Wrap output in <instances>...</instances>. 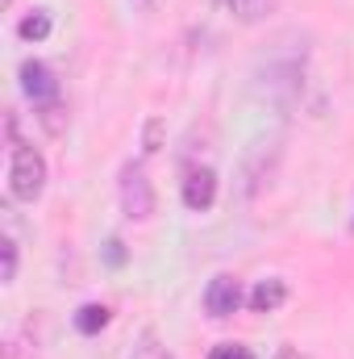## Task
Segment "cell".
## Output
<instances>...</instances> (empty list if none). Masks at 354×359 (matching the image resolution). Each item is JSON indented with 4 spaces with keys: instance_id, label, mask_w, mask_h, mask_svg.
<instances>
[{
    "instance_id": "1",
    "label": "cell",
    "mask_w": 354,
    "mask_h": 359,
    "mask_svg": "<svg viewBox=\"0 0 354 359\" xmlns=\"http://www.w3.org/2000/svg\"><path fill=\"white\" fill-rule=\"evenodd\" d=\"M42 188H46V159L34 147H17L13 168H8V192L17 201H38Z\"/></svg>"
},
{
    "instance_id": "2",
    "label": "cell",
    "mask_w": 354,
    "mask_h": 359,
    "mask_svg": "<svg viewBox=\"0 0 354 359\" xmlns=\"http://www.w3.org/2000/svg\"><path fill=\"white\" fill-rule=\"evenodd\" d=\"M275 163H279V138H255L242 155V196H255L267 180L275 176Z\"/></svg>"
},
{
    "instance_id": "3",
    "label": "cell",
    "mask_w": 354,
    "mask_h": 359,
    "mask_svg": "<svg viewBox=\"0 0 354 359\" xmlns=\"http://www.w3.org/2000/svg\"><path fill=\"white\" fill-rule=\"evenodd\" d=\"M121 209L134 222H146L155 213V188H150V180H146L142 168H125L121 172Z\"/></svg>"
},
{
    "instance_id": "4",
    "label": "cell",
    "mask_w": 354,
    "mask_h": 359,
    "mask_svg": "<svg viewBox=\"0 0 354 359\" xmlns=\"http://www.w3.org/2000/svg\"><path fill=\"white\" fill-rule=\"evenodd\" d=\"M213 201H217V172L213 168L187 172V180H183V205L192 213H204V209H213Z\"/></svg>"
},
{
    "instance_id": "5",
    "label": "cell",
    "mask_w": 354,
    "mask_h": 359,
    "mask_svg": "<svg viewBox=\"0 0 354 359\" xmlns=\"http://www.w3.org/2000/svg\"><path fill=\"white\" fill-rule=\"evenodd\" d=\"M238 305H242V284L234 276H217L204 292V309L213 318H229V313H238Z\"/></svg>"
},
{
    "instance_id": "6",
    "label": "cell",
    "mask_w": 354,
    "mask_h": 359,
    "mask_svg": "<svg viewBox=\"0 0 354 359\" xmlns=\"http://www.w3.org/2000/svg\"><path fill=\"white\" fill-rule=\"evenodd\" d=\"M21 88H25V96H29L34 104H55V96H59L55 72H50L46 63H25V67H21Z\"/></svg>"
},
{
    "instance_id": "7",
    "label": "cell",
    "mask_w": 354,
    "mask_h": 359,
    "mask_svg": "<svg viewBox=\"0 0 354 359\" xmlns=\"http://www.w3.org/2000/svg\"><path fill=\"white\" fill-rule=\"evenodd\" d=\"M288 301V280H259L250 292V309L255 313H275Z\"/></svg>"
},
{
    "instance_id": "8",
    "label": "cell",
    "mask_w": 354,
    "mask_h": 359,
    "mask_svg": "<svg viewBox=\"0 0 354 359\" xmlns=\"http://www.w3.org/2000/svg\"><path fill=\"white\" fill-rule=\"evenodd\" d=\"M108 318H113L108 305H84V309L76 313V330H80V334H100V330L108 326Z\"/></svg>"
},
{
    "instance_id": "9",
    "label": "cell",
    "mask_w": 354,
    "mask_h": 359,
    "mask_svg": "<svg viewBox=\"0 0 354 359\" xmlns=\"http://www.w3.org/2000/svg\"><path fill=\"white\" fill-rule=\"evenodd\" d=\"M17 34L25 38V42H42L46 34H50V13H29V17H21V25H17Z\"/></svg>"
},
{
    "instance_id": "10",
    "label": "cell",
    "mask_w": 354,
    "mask_h": 359,
    "mask_svg": "<svg viewBox=\"0 0 354 359\" xmlns=\"http://www.w3.org/2000/svg\"><path fill=\"white\" fill-rule=\"evenodd\" d=\"M275 4H279V0H234V8H238L242 21H263Z\"/></svg>"
},
{
    "instance_id": "11",
    "label": "cell",
    "mask_w": 354,
    "mask_h": 359,
    "mask_svg": "<svg viewBox=\"0 0 354 359\" xmlns=\"http://www.w3.org/2000/svg\"><path fill=\"white\" fill-rule=\"evenodd\" d=\"M0 255H4V271H0V280L13 284V276H17V243L4 238V243H0Z\"/></svg>"
},
{
    "instance_id": "12",
    "label": "cell",
    "mask_w": 354,
    "mask_h": 359,
    "mask_svg": "<svg viewBox=\"0 0 354 359\" xmlns=\"http://www.w3.org/2000/svg\"><path fill=\"white\" fill-rule=\"evenodd\" d=\"M208 359H255L250 347H242V343H221V347H213Z\"/></svg>"
},
{
    "instance_id": "13",
    "label": "cell",
    "mask_w": 354,
    "mask_h": 359,
    "mask_svg": "<svg viewBox=\"0 0 354 359\" xmlns=\"http://www.w3.org/2000/svg\"><path fill=\"white\" fill-rule=\"evenodd\" d=\"M134 359H167V355H163V351H159V347H155V339H150V334H146V339H142V347H138V351H134Z\"/></svg>"
},
{
    "instance_id": "14",
    "label": "cell",
    "mask_w": 354,
    "mask_h": 359,
    "mask_svg": "<svg viewBox=\"0 0 354 359\" xmlns=\"http://www.w3.org/2000/svg\"><path fill=\"white\" fill-rule=\"evenodd\" d=\"M275 359H300V355H296L292 347H279V355H275Z\"/></svg>"
},
{
    "instance_id": "15",
    "label": "cell",
    "mask_w": 354,
    "mask_h": 359,
    "mask_svg": "<svg viewBox=\"0 0 354 359\" xmlns=\"http://www.w3.org/2000/svg\"><path fill=\"white\" fill-rule=\"evenodd\" d=\"M4 4H13V0H4Z\"/></svg>"
},
{
    "instance_id": "16",
    "label": "cell",
    "mask_w": 354,
    "mask_h": 359,
    "mask_svg": "<svg viewBox=\"0 0 354 359\" xmlns=\"http://www.w3.org/2000/svg\"><path fill=\"white\" fill-rule=\"evenodd\" d=\"M142 4H150V0H142Z\"/></svg>"
},
{
    "instance_id": "17",
    "label": "cell",
    "mask_w": 354,
    "mask_h": 359,
    "mask_svg": "<svg viewBox=\"0 0 354 359\" xmlns=\"http://www.w3.org/2000/svg\"><path fill=\"white\" fill-rule=\"evenodd\" d=\"M225 4H234V0H225Z\"/></svg>"
}]
</instances>
